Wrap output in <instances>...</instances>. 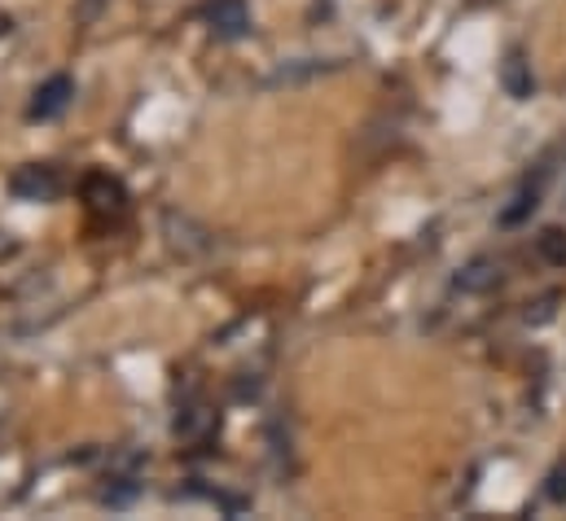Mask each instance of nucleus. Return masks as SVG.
<instances>
[{
    "label": "nucleus",
    "mask_w": 566,
    "mask_h": 521,
    "mask_svg": "<svg viewBox=\"0 0 566 521\" xmlns=\"http://www.w3.org/2000/svg\"><path fill=\"white\" fill-rule=\"evenodd\" d=\"M207 22H211V31L220 40H238V35L251 31V9H247V0H211L207 4Z\"/></svg>",
    "instance_id": "nucleus-1"
},
{
    "label": "nucleus",
    "mask_w": 566,
    "mask_h": 521,
    "mask_svg": "<svg viewBox=\"0 0 566 521\" xmlns=\"http://www.w3.org/2000/svg\"><path fill=\"white\" fill-rule=\"evenodd\" d=\"M71 97H75V84H71L66 75H53V79L35 93V102H31V119H57V115L71 106Z\"/></svg>",
    "instance_id": "nucleus-2"
},
{
    "label": "nucleus",
    "mask_w": 566,
    "mask_h": 521,
    "mask_svg": "<svg viewBox=\"0 0 566 521\" xmlns=\"http://www.w3.org/2000/svg\"><path fill=\"white\" fill-rule=\"evenodd\" d=\"M9 189H13L18 198H35V202H40V198H53V193H57V176H53L49 167H27V171L13 176Z\"/></svg>",
    "instance_id": "nucleus-3"
},
{
    "label": "nucleus",
    "mask_w": 566,
    "mask_h": 521,
    "mask_svg": "<svg viewBox=\"0 0 566 521\" xmlns=\"http://www.w3.org/2000/svg\"><path fill=\"white\" fill-rule=\"evenodd\" d=\"M496 263L492 259H474L465 267V276H461V289H488V285H496Z\"/></svg>",
    "instance_id": "nucleus-4"
},
{
    "label": "nucleus",
    "mask_w": 566,
    "mask_h": 521,
    "mask_svg": "<svg viewBox=\"0 0 566 521\" xmlns=\"http://www.w3.org/2000/svg\"><path fill=\"white\" fill-rule=\"evenodd\" d=\"M541 255H545L549 263H566V233L563 228L541 233Z\"/></svg>",
    "instance_id": "nucleus-5"
}]
</instances>
